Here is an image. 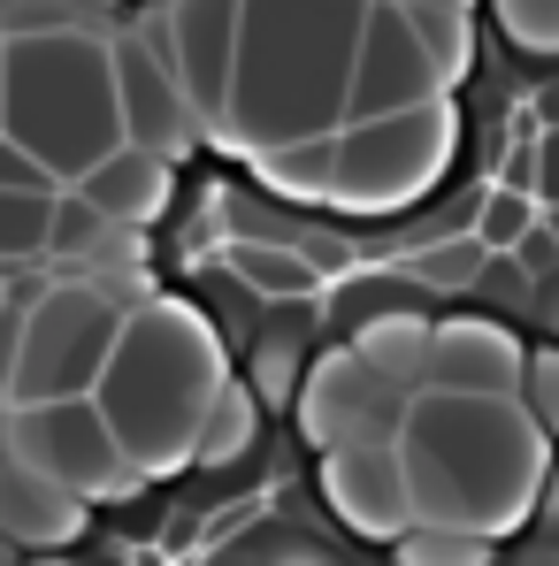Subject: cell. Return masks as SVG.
<instances>
[{"mask_svg": "<svg viewBox=\"0 0 559 566\" xmlns=\"http://www.w3.org/2000/svg\"><path fill=\"white\" fill-rule=\"evenodd\" d=\"M398 452H406V490H414V521H445L475 536H514L521 521H537V490L552 468V437L537 429V413L514 398H475V390H414L406 421H398Z\"/></svg>", "mask_w": 559, "mask_h": 566, "instance_id": "6da1fadb", "label": "cell"}, {"mask_svg": "<svg viewBox=\"0 0 559 566\" xmlns=\"http://www.w3.org/2000/svg\"><path fill=\"white\" fill-rule=\"evenodd\" d=\"M361 8L369 0H246L215 146L277 154L299 138H330L345 123Z\"/></svg>", "mask_w": 559, "mask_h": 566, "instance_id": "7a4b0ae2", "label": "cell"}, {"mask_svg": "<svg viewBox=\"0 0 559 566\" xmlns=\"http://www.w3.org/2000/svg\"><path fill=\"white\" fill-rule=\"evenodd\" d=\"M222 376H230V353H222L215 314L191 306L185 291H154L123 314V337L93 382V406L107 413L131 468L146 482H169L191 468L199 421H207Z\"/></svg>", "mask_w": 559, "mask_h": 566, "instance_id": "3957f363", "label": "cell"}, {"mask_svg": "<svg viewBox=\"0 0 559 566\" xmlns=\"http://www.w3.org/2000/svg\"><path fill=\"white\" fill-rule=\"evenodd\" d=\"M8 62V138L46 161L54 185H77L93 161L123 146V99H115V39H100L70 15H23L0 39Z\"/></svg>", "mask_w": 559, "mask_h": 566, "instance_id": "277c9868", "label": "cell"}, {"mask_svg": "<svg viewBox=\"0 0 559 566\" xmlns=\"http://www.w3.org/2000/svg\"><path fill=\"white\" fill-rule=\"evenodd\" d=\"M460 154V107L453 93L398 107V115H369V123H338L330 138H299L277 154H253V177L283 191L291 207H338V214H398Z\"/></svg>", "mask_w": 559, "mask_h": 566, "instance_id": "5b68a950", "label": "cell"}, {"mask_svg": "<svg viewBox=\"0 0 559 566\" xmlns=\"http://www.w3.org/2000/svg\"><path fill=\"white\" fill-rule=\"evenodd\" d=\"M131 306H138L131 291H115L100 276H46L23 298L0 413L8 406H46V398H93V382L107 368V353H115V337H123Z\"/></svg>", "mask_w": 559, "mask_h": 566, "instance_id": "8992f818", "label": "cell"}, {"mask_svg": "<svg viewBox=\"0 0 559 566\" xmlns=\"http://www.w3.org/2000/svg\"><path fill=\"white\" fill-rule=\"evenodd\" d=\"M0 444H8V460L39 468L46 482H62L85 505H115V497H138L146 490V474L131 468V452L115 444V429H107V413H100L93 398L8 406L0 413Z\"/></svg>", "mask_w": 559, "mask_h": 566, "instance_id": "52a82bcc", "label": "cell"}, {"mask_svg": "<svg viewBox=\"0 0 559 566\" xmlns=\"http://www.w3.org/2000/svg\"><path fill=\"white\" fill-rule=\"evenodd\" d=\"M291 421L314 452H338V444H369V437H398L406 421V390L383 382L353 353V337L307 353V376H299V398H291Z\"/></svg>", "mask_w": 559, "mask_h": 566, "instance_id": "ba28073f", "label": "cell"}, {"mask_svg": "<svg viewBox=\"0 0 559 566\" xmlns=\"http://www.w3.org/2000/svg\"><path fill=\"white\" fill-rule=\"evenodd\" d=\"M453 85L437 77L414 15L398 0H369L361 8V46H353V85H345V123H369V115H398V107H422V99H445Z\"/></svg>", "mask_w": 559, "mask_h": 566, "instance_id": "9c48e42d", "label": "cell"}, {"mask_svg": "<svg viewBox=\"0 0 559 566\" xmlns=\"http://www.w3.org/2000/svg\"><path fill=\"white\" fill-rule=\"evenodd\" d=\"M314 482H322V505L338 513V528H353L361 544H398L414 528V490H406L398 437H369V444L322 452Z\"/></svg>", "mask_w": 559, "mask_h": 566, "instance_id": "30bf717a", "label": "cell"}, {"mask_svg": "<svg viewBox=\"0 0 559 566\" xmlns=\"http://www.w3.org/2000/svg\"><path fill=\"white\" fill-rule=\"evenodd\" d=\"M238 15L246 0H169V15L146 31L162 46V62L177 70L199 130L222 123V93H230V62H238Z\"/></svg>", "mask_w": 559, "mask_h": 566, "instance_id": "8fae6325", "label": "cell"}, {"mask_svg": "<svg viewBox=\"0 0 559 566\" xmlns=\"http://www.w3.org/2000/svg\"><path fill=\"white\" fill-rule=\"evenodd\" d=\"M115 99H123V138L154 146L169 161H185L199 146V115L154 39H115Z\"/></svg>", "mask_w": 559, "mask_h": 566, "instance_id": "7c38bea8", "label": "cell"}, {"mask_svg": "<svg viewBox=\"0 0 559 566\" xmlns=\"http://www.w3.org/2000/svg\"><path fill=\"white\" fill-rule=\"evenodd\" d=\"M529 368V345L498 314H453L429 329V382L422 390H475V398H514Z\"/></svg>", "mask_w": 559, "mask_h": 566, "instance_id": "4fadbf2b", "label": "cell"}, {"mask_svg": "<svg viewBox=\"0 0 559 566\" xmlns=\"http://www.w3.org/2000/svg\"><path fill=\"white\" fill-rule=\"evenodd\" d=\"M77 191L93 199L107 222H131V230H154L162 214H169V199H177V161L169 154H154V146H138V138H123L107 161H93Z\"/></svg>", "mask_w": 559, "mask_h": 566, "instance_id": "5bb4252c", "label": "cell"}, {"mask_svg": "<svg viewBox=\"0 0 559 566\" xmlns=\"http://www.w3.org/2000/svg\"><path fill=\"white\" fill-rule=\"evenodd\" d=\"M429 306H391V314H375V322H361L353 329V353L369 360L383 382H398L406 398L429 382Z\"/></svg>", "mask_w": 559, "mask_h": 566, "instance_id": "9a60e30c", "label": "cell"}, {"mask_svg": "<svg viewBox=\"0 0 559 566\" xmlns=\"http://www.w3.org/2000/svg\"><path fill=\"white\" fill-rule=\"evenodd\" d=\"M191 566H338L307 528H291L283 513H253L246 528H230V536H215V544H199L185 552Z\"/></svg>", "mask_w": 559, "mask_h": 566, "instance_id": "2e32d148", "label": "cell"}, {"mask_svg": "<svg viewBox=\"0 0 559 566\" xmlns=\"http://www.w3.org/2000/svg\"><path fill=\"white\" fill-rule=\"evenodd\" d=\"M314 306H322V322H330V329H345V337H353L361 322L391 314V306H422V291L406 283V269H398V261H383V269H361V261H345L338 276H322Z\"/></svg>", "mask_w": 559, "mask_h": 566, "instance_id": "e0dca14e", "label": "cell"}, {"mask_svg": "<svg viewBox=\"0 0 559 566\" xmlns=\"http://www.w3.org/2000/svg\"><path fill=\"white\" fill-rule=\"evenodd\" d=\"M54 191H0V276H54L46 238H54Z\"/></svg>", "mask_w": 559, "mask_h": 566, "instance_id": "ac0fdd59", "label": "cell"}, {"mask_svg": "<svg viewBox=\"0 0 559 566\" xmlns=\"http://www.w3.org/2000/svg\"><path fill=\"white\" fill-rule=\"evenodd\" d=\"M398 269H406V283H414L422 298H453V291H475V283H483V269H490V245H483L475 230H445V238L414 245Z\"/></svg>", "mask_w": 559, "mask_h": 566, "instance_id": "d6986e66", "label": "cell"}, {"mask_svg": "<svg viewBox=\"0 0 559 566\" xmlns=\"http://www.w3.org/2000/svg\"><path fill=\"white\" fill-rule=\"evenodd\" d=\"M406 15H414V31H422V46H429L437 77H445V85H460L467 70H475V15H467V0H437V8H406Z\"/></svg>", "mask_w": 559, "mask_h": 566, "instance_id": "ffe728a7", "label": "cell"}, {"mask_svg": "<svg viewBox=\"0 0 559 566\" xmlns=\"http://www.w3.org/2000/svg\"><path fill=\"white\" fill-rule=\"evenodd\" d=\"M391 559L398 566H498V552H490V536H475V528L414 521V528L391 544Z\"/></svg>", "mask_w": 559, "mask_h": 566, "instance_id": "44dd1931", "label": "cell"}, {"mask_svg": "<svg viewBox=\"0 0 559 566\" xmlns=\"http://www.w3.org/2000/svg\"><path fill=\"white\" fill-rule=\"evenodd\" d=\"M299 376H307V345H299V337H283V329H277V337H261V345L246 353V390H253L269 413L299 398Z\"/></svg>", "mask_w": 559, "mask_h": 566, "instance_id": "7402d4cb", "label": "cell"}, {"mask_svg": "<svg viewBox=\"0 0 559 566\" xmlns=\"http://www.w3.org/2000/svg\"><path fill=\"white\" fill-rule=\"evenodd\" d=\"M537 214H545V199H537V191L490 185V191H475V214H467V230H475L490 253H514V238H521Z\"/></svg>", "mask_w": 559, "mask_h": 566, "instance_id": "603a6c76", "label": "cell"}, {"mask_svg": "<svg viewBox=\"0 0 559 566\" xmlns=\"http://www.w3.org/2000/svg\"><path fill=\"white\" fill-rule=\"evenodd\" d=\"M490 8H498V31H506L521 54L559 62V0H490Z\"/></svg>", "mask_w": 559, "mask_h": 566, "instance_id": "cb8c5ba5", "label": "cell"}, {"mask_svg": "<svg viewBox=\"0 0 559 566\" xmlns=\"http://www.w3.org/2000/svg\"><path fill=\"white\" fill-rule=\"evenodd\" d=\"M521 406L537 413V429L559 444V345H529V368H521Z\"/></svg>", "mask_w": 559, "mask_h": 566, "instance_id": "d4e9b609", "label": "cell"}, {"mask_svg": "<svg viewBox=\"0 0 559 566\" xmlns=\"http://www.w3.org/2000/svg\"><path fill=\"white\" fill-rule=\"evenodd\" d=\"M514 269H521L529 283L559 276V222H552V214H537V222L514 238Z\"/></svg>", "mask_w": 559, "mask_h": 566, "instance_id": "484cf974", "label": "cell"}, {"mask_svg": "<svg viewBox=\"0 0 559 566\" xmlns=\"http://www.w3.org/2000/svg\"><path fill=\"white\" fill-rule=\"evenodd\" d=\"M537 177H545V146H537V138H514V146H506V161H498V185L537 191Z\"/></svg>", "mask_w": 559, "mask_h": 566, "instance_id": "4316f807", "label": "cell"}, {"mask_svg": "<svg viewBox=\"0 0 559 566\" xmlns=\"http://www.w3.org/2000/svg\"><path fill=\"white\" fill-rule=\"evenodd\" d=\"M537 528H545V544H559V452L545 468V490H537Z\"/></svg>", "mask_w": 559, "mask_h": 566, "instance_id": "83f0119b", "label": "cell"}, {"mask_svg": "<svg viewBox=\"0 0 559 566\" xmlns=\"http://www.w3.org/2000/svg\"><path fill=\"white\" fill-rule=\"evenodd\" d=\"M537 146H545V177H537V199H552V207H559V130H545Z\"/></svg>", "mask_w": 559, "mask_h": 566, "instance_id": "f1b7e54d", "label": "cell"}, {"mask_svg": "<svg viewBox=\"0 0 559 566\" xmlns=\"http://www.w3.org/2000/svg\"><path fill=\"white\" fill-rule=\"evenodd\" d=\"M537 314H545V329H552V345H559V276L537 283Z\"/></svg>", "mask_w": 559, "mask_h": 566, "instance_id": "f546056e", "label": "cell"}, {"mask_svg": "<svg viewBox=\"0 0 559 566\" xmlns=\"http://www.w3.org/2000/svg\"><path fill=\"white\" fill-rule=\"evenodd\" d=\"M514 566H559V544L552 552H529V559H514Z\"/></svg>", "mask_w": 559, "mask_h": 566, "instance_id": "4dcf8cb0", "label": "cell"}, {"mask_svg": "<svg viewBox=\"0 0 559 566\" xmlns=\"http://www.w3.org/2000/svg\"><path fill=\"white\" fill-rule=\"evenodd\" d=\"M0 566H23V559H0Z\"/></svg>", "mask_w": 559, "mask_h": 566, "instance_id": "1f68e13d", "label": "cell"}, {"mask_svg": "<svg viewBox=\"0 0 559 566\" xmlns=\"http://www.w3.org/2000/svg\"><path fill=\"white\" fill-rule=\"evenodd\" d=\"M552 222H559V214H552Z\"/></svg>", "mask_w": 559, "mask_h": 566, "instance_id": "d6a6232c", "label": "cell"}]
</instances>
